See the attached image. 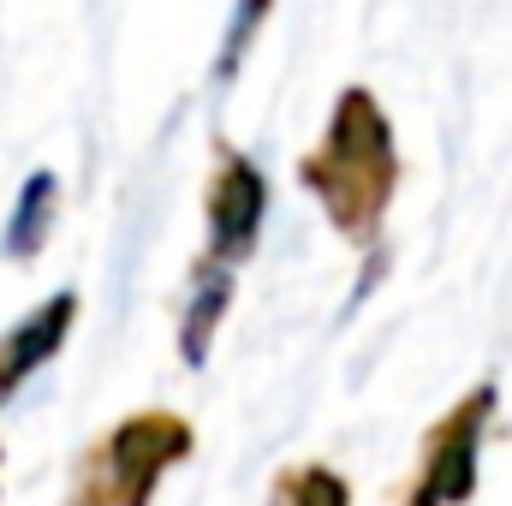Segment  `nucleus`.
<instances>
[{"label":"nucleus","instance_id":"obj_1","mask_svg":"<svg viewBox=\"0 0 512 506\" xmlns=\"http://www.w3.org/2000/svg\"><path fill=\"white\" fill-rule=\"evenodd\" d=\"M399 173L405 161L382 96L370 84H346L328 108L322 137L298 155V185L316 197L334 239H346L352 251H376L387 209L399 197Z\"/></svg>","mask_w":512,"mask_h":506},{"label":"nucleus","instance_id":"obj_2","mask_svg":"<svg viewBox=\"0 0 512 506\" xmlns=\"http://www.w3.org/2000/svg\"><path fill=\"white\" fill-rule=\"evenodd\" d=\"M197 453L191 417L167 405H143L108 423L72 465L60 506H155V489Z\"/></svg>","mask_w":512,"mask_h":506},{"label":"nucleus","instance_id":"obj_3","mask_svg":"<svg viewBox=\"0 0 512 506\" xmlns=\"http://www.w3.org/2000/svg\"><path fill=\"white\" fill-rule=\"evenodd\" d=\"M501 411V381L465 387L417 441V477L411 489L435 506H465L483 483V435Z\"/></svg>","mask_w":512,"mask_h":506},{"label":"nucleus","instance_id":"obj_4","mask_svg":"<svg viewBox=\"0 0 512 506\" xmlns=\"http://www.w3.org/2000/svg\"><path fill=\"white\" fill-rule=\"evenodd\" d=\"M262 221H268V173L256 167L239 143H215L209 161V185H203V262L215 268H245L262 245Z\"/></svg>","mask_w":512,"mask_h":506},{"label":"nucleus","instance_id":"obj_5","mask_svg":"<svg viewBox=\"0 0 512 506\" xmlns=\"http://www.w3.org/2000/svg\"><path fill=\"white\" fill-rule=\"evenodd\" d=\"M72 328H78V292L66 286V292L42 298L30 316H18V322L0 334V405L18 399L24 381H36L60 352H66Z\"/></svg>","mask_w":512,"mask_h":506},{"label":"nucleus","instance_id":"obj_6","mask_svg":"<svg viewBox=\"0 0 512 506\" xmlns=\"http://www.w3.org/2000/svg\"><path fill=\"white\" fill-rule=\"evenodd\" d=\"M233 292H239V274L233 268H215V262H191V280H185V316H179V364L185 370H203L209 352H215V334L233 310Z\"/></svg>","mask_w":512,"mask_h":506},{"label":"nucleus","instance_id":"obj_7","mask_svg":"<svg viewBox=\"0 0 512 506\" xmlns=\"http://www.w3.org/2000/svg\"><path fill=\"white\" fill-rule=\"evenodd\" d=\"M54 221H60V179H54L48 167H36V173L18 185L12 221H6V233H0V256H12V262L42 256L48 239H54Z\"/></svg>","mask_w":512,"mask_h":506},{"label":"nucleus","instance_id":"obj_8","mask_svg":"<svg viewBox=\"0 0 512 506\" xmlns=\"http://www.w3.org/2000/svg\"><path fill=\"white\" fill-rule=\"evenodd\" d=\"M268 506H352V483L322 459L280 465L268 483Z\"/></svg>","mask_w":512,"mask_h":506},{"label":"nucleus","instance_id":"obj_9","mask_svg":"<svg viewBox=\"0 0 512 506\" xmlns=\"http://www.w3.org/2000/svg\"><path fill=\"white\" fill-rule=\"evenodd\" d=\"M268 12H274V0H239V6H233V18H227V36H221V54H215V78H221V84H227V78H239V66H245V48L262 36Z\"/></svg>","mask_w":512,"mask_h":506},{"label":"nucleus","instance_id":"obj_10","mask_svg":"<svg viewBox=\"0 0 512 506\" xmlns=\"http://www.w3.org/2000/svg\"><path fill=\"white\" fill-rule=\"evenodd\" d=\"M399 506H435V501H423L417 489H405V495H399Z\"/></svg>","mask_w":512,"mask_h":506},{"label":"nucleus","instance_id":"obj_11","mask_svg":"<svg viewBox=\"0 0 512 506\" xmlns=\"http://www.w3.org/2000/svg\"><path fill=\"white\" fill-rule=\"evenodd\" d=\"M0 465H6V447H0Z\"/></svg>","mask_w":512,"mask_h":506}]
</instances>
